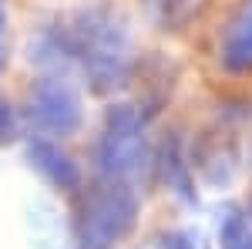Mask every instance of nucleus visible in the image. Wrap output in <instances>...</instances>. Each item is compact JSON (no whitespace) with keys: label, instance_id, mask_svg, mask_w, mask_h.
I'll return each instance as SVG.
<instances>
[{"label":"nucleus","instance_id":"nucleus-7","mask_svg":"<svg viewBox=\"0 0 252 249\" xmlns=\"http://www.w3.org/2000/svg\"><path fill=\"white\" fill-rule=\"evenodd\" d=\"M158 169H161V178H165V185L182 199V202H195V189H192V162H185V155H182V145H178V138L172 142H165V148L158 155L155 162Z\"/></svg>","mask_w":252,"mask_h":249},{"label":"nucleus","instance_id":"nucleus-13","mask_svg":"<svg viewBox=\"0 0 252 249\" xmlns=\"http://www.w3.org/2000/svg\"><path fill=\"white\" fill-rule=\"evenodd\" d=\"M246 219H249V226H252V199H249V206H246Z\"/></svg>","mask_w":252,"mask_h":249},{"label":"nucleus","instance_id":"nucleus-9","mask_svg":"<svg viewBox=\"0 0 252 249\" xmlns=\"http://www.w3.org/2000/svg\"><path fill=\"white\" fill-rule=\"evenodd\" d=\"M219 243L222 249H252V226L242 212H229L219 222Z\"/></svg>","mask_w":252,"mask_h":249},{"label":"nucleus","instance_id":"nucleus-8","mask_svg":"<svg viewBox=\"0 0 252 249\" xmlns=\"http://www.w3.org/2000/svg\"><path fill=\"white\" fill-rule=\"evenodd\" d=\"M145 7L161 31H182L198 14L202 0H145Z\"/></svg>","mask_w":252,"mask_h":249},{"label":"nucleus","instance_id":"nucleus-6","mask_svg":"<svg viewBox=\"0 0 252 249\" xmlns=\"http://www.w3.org/2000/svg\"><path fill=\"white\" fill-rule=\"evenodd\" d=\"M219 61L229 74L252 71V0H246L219 34Z\"/></svg>","mask_w":252,"mask_h":249},{"label":"nucleus","instance_id":"nucleus-2","mask_svg":"<svg viewBox=\"0 0 252 249\" xmlns=\"http://www.w3.org/2000/svg\"><path fill=\"white\" fill-rule=\"evenodd\" d=\"M148 148V108L141 105H111L101 135L94 142V169L104 182H121L135 189L152 169Z\"/></svg>","mask_w":252,"mask_h":249},{"label":"nucleus","instance_id":"nucleus-1","mask_svg":"<svg viewBox=\"0 0 252 249\" xmlns=\"http://www.w3.org/2000/svg\"><path fill=\"white\" fill-rule=\"evenodd\" d=\"M64 34L71 47V64H78L84 71L91 91L111 95L128 84L131 68H135L131 27L111 3L81 7L74 20L64 27Z\"/></svg>","mask_w":252,"mask_h":249},{"label":"nucleus","instance_id":"nucleus-10","mask_svg":"<svg viewBox=\"0 0 252 249\" xmlns=\"http://www.w3.org/2000/svg\"><path fill=\"white\" fill-rule=\"evenodd\" d=\"M14 135H17V115H14L10 101L0 95V145H7Z\"/></svg>","mask_w":252,"mask_h":249},{"label":"nucleus","instance_id":"nucleus-11","mask_svg":"<svg viewBox=\"0 0 252 249\" xmlns=\"http://www.w3.org/2000/svg\"><path fill=\"white\" fill-rule=\"evenodd\" d=\"M161 249H198V243H195L192 232H165Z\"/></svg>","mask_w":252,"mask_h":249},{"label":"nucleus","instance_id":"nucleus-4","mask_svg":"<svg viewBox=\"0 0 252 249\" xmlns=\"http://www.w3.org/2000/svg\"><path fill=\"white\" fill-rule=\"evenodd\" d=\"M27 121L40 138H71L84 125L78 88L64 74H44L27 91Z\"/></svg>","mask_w":252,"mask_h":249},{"label":"nucleus","instance_id":"nucleus-12","mask_svg":"<svg viewBox=\"0 0 252 249\" xmlns=\"http://www.w3.org/2000/svg\"><path fill=\"white\" fill-rule=\"evenodd\" d=\"M7 58H10V40H7V10L0 3V71L7 68Z\"/></svg>","mask_w":252,"mask_h":249},{"label":"nucleus","instance_id":"nucleus-5","mask_svg":"<svg viewBox=\"0 0 252 249\" xmlns=\"http://www.w3.org/2000/svg\"><path fill=\"white\" fill-rule=\"evenodd\" d=\"M27 158H31V169H37L40 178H44L47 185H54L58 192H78L81 189L78 162L64 152L54 138L34 135V138L27 142Z\"/></svg>","mask_w":252,"mask_h":249},{"label":"nucleus","instance_id":"nucleus-3","mask_svg":"<svg viewBox=\"0 0 252 249\" xmlns=\"http://www.w3.org/2000/svg\"><path fill=\"white\" fill-rule=\"evenodd\" d=\"M138 222V192L121 182H97L84 192L74 222L78 249H111Z\"/></svg>","mask_w":252,"mask_h":249}]
</instances>
